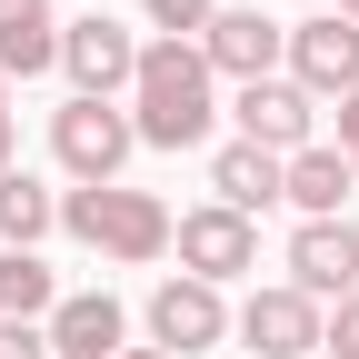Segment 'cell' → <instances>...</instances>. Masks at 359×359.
<instances>
[{"label": "cell", "mask_w": 359, "mask_h": 359, "mask_svg": "<svg viewBox=\"0 0 359 359\" xmlns=\"http://www.w3.org/2000/svg\"><path fill=\"white\" fill-rule=\"evenodd\" d=\"M230 339V290H210V280H170L150 290V349H170V359H200V349H219Z\"/></svg>", "instance_id": "cell-7"}, {"label": "cell", "mask_w": 359, "mask_h": 359, "mask_svg": "<svg viewBox=\"0 0 359 359\" xmlns=\"http://www.w3.org/2000/svg\"><path fill=\"white\" fill-rule=\"evenodd\" d=\"M330 11H339V20H359V0H330Z\"/></svg>", "instance_id": "cell-22"}, {"label": "cell", "mask_w": 359, "mask_h": 359, "mask_svg": "<svg viewBox=\"0 0 359 359\" xmlns=\"http://www.w3.org/2000/svg\"><path fill=\"white\" fill-rule=\"evenodd\" d=\"M140 50L150 40L110 20V11H80L60 20V70H70V100H130V80H140Z\"/></svg>", "instance_id": "cell-4"}, {"label": "cell", "mask_w": 359, "mask_h": 359, "mask_svg": "<svg viewBox=\"0 0 359 359\" xmlns=\"http://www.w3.org/2000/svg\"><path fill=\"white\" fill-rule=\"evenodd\" d=\"M320 320H330V309L309 299V290L269 280V290H250V299L230 309V339H250L259 359H320Z\"/></svg>", "instance_id": "cell-6"}, {"label": "cell", "mask_w": 359, "mask_h": 359, "mask_svg": "<svg viewBox=\"0 0 359 359\" xmlns=\"http://www.w3.org/2000/svg\"><path fill=\"white\" fill-rule=\"evenodd\" d=\"M349 190H359V180H349V160H339L330 140H309V150L280 170V210H299V219H339Z\"/></svg>", "instance_id": "cell-15"}, {"label": "cell", "mask_w": 359, "mask_h": 359, "mask_svg": "<svg viewBox=\"0 0 359 359\" xmlns=\"http://www.w3.org/2000/svg\"><path fill=\"white\" fill-rule=\"evenodd\" d=\"M40 330H50V359H120L130 349V309L110 290H60V309Z\"/></svg>", "instance_id": "cell-12"}, {"label": "cell", "mask_w": 359, "mask_h": 359, "mask_svg": "<svg viewBox=\"0 0 359 359\" xmlns=\"http://www.w3.org/2000/svg\"><path fill=\"white\" fill-rule=\"evenodd\" d=\"M0 120H11V80H0Z\"/></svg>", "instance_id": "cell-24"}, {"label": "cell", "mask_w": 359, "mask_h": 359, "mask_svg": "<svg viewBox=\"0 0 359 359\" xmlns=\"http://www.w3.org/2000/svg\"><path fill=\"white\" fill-rule=\"evenodd\" d=\"M170 250H180V280L230 290V280H250V269H259V219L200 200V210H180V219H170Z\"/></svg>", "instance_id": "cell-5"}, {"label": "cell", "mask_w": 359, "mask_h": 359, "mask_svg": "<svg viewBox=\"0 0 359 359\" xmlns=\"http://www.w3.org/2000/svg\"><path fill=\"white\" fill-rule=\"evenodd\" d=\"M60 230V190H40L30 170H0V240L11 250H40Z\"/></svg>", "instance_id": "cell-16"}, {"label": "cell", "mask_w": 359, "mask_h": 359, "mask_svg": "<svg viewBox=\"0 0 359 359\" xmlns=\"http://www.w3.org/2000/svg\"><path fill=\"white\" fill-rule=\"evenodd\" d=\"M140 150V130H130V100H60L50 110V160L70 170V190H110Z\"/></svg>", "instance_id": "cell-3"}, {"label": "cell", "mask_w": 359, "mask_h": 359, "mask_svg": "<svg viewBox=\"0 0 359 359\" xmlns=\"http://www.w3.org/2000/svg\"><path fill=\"white\" fill-rule=\"evenodd\" d=\"M230 120H240V140L269 150V160H299L309 140H320V100H309L299 80H250L230 100Z\"/></svg>", "instance_id": "cell-9"}, {"label": "cell", "mask_w": 359, "mask_h": 359, "mask_svg": "<svg viewBox=\"0 0 359 359\" xmlns=\"http://www.w3.org/2000/svg\"><path fill=\"white\" fill-rule=\"evenodd\" d=\"M60 70V0H0V80Z\"/></svg>", "instance_id": "cell-13"}, {"label": "cell", "mask_w": 359, "mask_h": 359, "mask_svg": "<svg viewBox=\"0 0 359 359\" xmlns=\"http://www.w3.org/2000/svg\"><path fill=\"white\" fill-rule=\"evenodd\" d=\"M320 359H359V290L330 299V320H320Z\"/></svg>", "instance_id": "cell-19"}, {"label": "cell", "mask_w": 359, "mask_h": 359, "mask_svg": "<svg viewBox=\"0 0 359 359\" xmlns=\"http://www.w3.org/2000/svg\"><path fill=\"white\" fill-rule=\"evenodd\" d=\"M0 359H50V330L40 320H0Z\"/></svg>", "instance_id": "cell-20"}, {"label": "cell", "mask_w": 359, "mask_h": 359, "mask_svg": "<svg viewBox=\"0 0 359 359\" xmlns=\"http://www.w3.org/2000/svg\"><path fill=\"white\" fill-rule=\"evenodd\" d=\"M339 160H349V180H359V90L339 100Z\"/></svg>", "instance_id": "cell-21"}, {"label": "cell", "mask_w": 359, "mask_h": 359, "mask_svg": "<svg viewBox=\"0 0 359 359\" xmlns=\"http://www.w3.org/2000/svg\"><path fill=\"white\" fill-rule=\"evenodd\" d=\"M280 170H290V160H269V150H250V140H219V150H210V200L240 210V219H259V210H280Z\"/></svg>", "instance_id": "cell-14"}, {"label": "cell", "mask_w": 359, "mask_h": 359, "mask_svg": "<svg viewBox=\"0 0 359 359\" xmlns=\"http://www.w3.org/2000/svg\"><path fill=\"white\" fill-rule=\"evenodd\" d=\"M200 60L230 80V90L280 80V60H290V20H269V11H219V20L200 30Z\"/></svg>", "instance_id": "cell-10"}, {"label": "cell", "mask_w": 359, "mask_h": 359, "mask_svg": "<svg viewBox=\"0 0 359 359\" xmlns=\"http://www.w3.org/2000/svg\"><path fill=\"white\" fill-rule=\"evenodd\" d=\"M60 309V269L40 250H0V320H50Z\"/></svg>", "instance_id": "cell-17"}, {"label": "cell", "mask_w": 359, "mask_h": 359, "mask_svg": "<svg viewBox=\"0 0 359 359\" xmlns=\"http://www.w3.org/2000/svg\"><path fill=\"white\" fill-rule=\"evenodd\" d=\"M120 359H170V349H120Z\"/></svg>", "instance_id": "cell-23"}, {"label": "cell", "mask_w": 359, "mask_h": 359, "mask_svg": "<svg viewBox=\"0 0 359 359\" xmlns=\"http://www.w3.org/2000/svg\"><path fill=\"white\" fill-rule=\"evenodd\" d=\"M280 80H299L309 100H349V90H359V20H339V11L290 20V60H280Z\"/></svg>", "instance_id": "cell-8"}, {"label": "cell", "mask_w": 359, "mask_h": 359, "mask_svg": "<svg viewBox=\"0 0 359 359\" xmlns=\"http://www.w3.org/2000/svg\"><path fill=\"white\" fill-rule=\"evenodd\" d=\"M130 130H140V150H210V130H219V70L200 60V40H150L140 50Z\"/></svg>", "instance_id": "cell-1"}, {"label": "cell", "mask_w": 359, "mask_h": 359, "mask_svg": "<svg viewBox=\"0 0 359 359\" xmlns=\"http://www.w3.org/2000/svg\"><path fill=\"white\" fill-rule=\"evenodd\" d=\"M280 269H290V290H309V299H349L359 290V219H299L290 230V250H280Z\"/></svg>", "instance_id": "cell-11"}, {"label": "cell", "mask_w": 359, "mask_h": 359, "mask_svg": "<svg viewBox=\"0 0 359 359\" xmlns=\"http://www.w3.org/2000/svg\"><path fill=\"white\" fill-rule=\"evenodd\" d=\"M170 200L160 190H130V180H110V190H60V230L80 250H100L110 269H150L170 259Z\"/></svg>", "instance_id": "cell-2"}, {"label": "cell", "mask_w": 359, "mask_h": 359, "mask_svg": "<svg viewBox=\"0 0 359 359\" xmlns=\"http://www.w3.org/2000/svg\"><path fill=\"white\" fill-rule=\"evenodd\" d=\"M140 20H150L160 40H200V30L219 20V0H140Z\"/></svg>", "instance_id": "cell-18"}]
</instances>
